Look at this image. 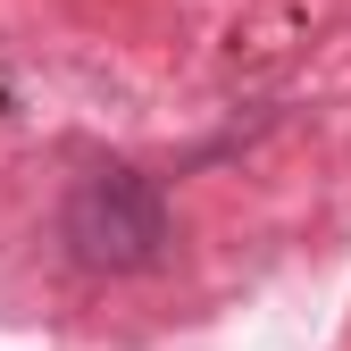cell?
Masks as SVG:
<instances>
[{
	"mask_svg": "<svg viewBox=\"0 0 351 351\" xmlns=\"http://www.w3.org/2000/svg\"><path fill=\"white\" fill-rule=\"evenodd\" d=\"M59 234H67L75 268H93V276H143V268L167 259L176 217H167V193L151 184L143 167H84L67 184Z\"/></svg>",
	"mask_w": 351,
	"mask_h": 351,
	"instance_id": "1",
	"label": "cell"
}]
</instances>
